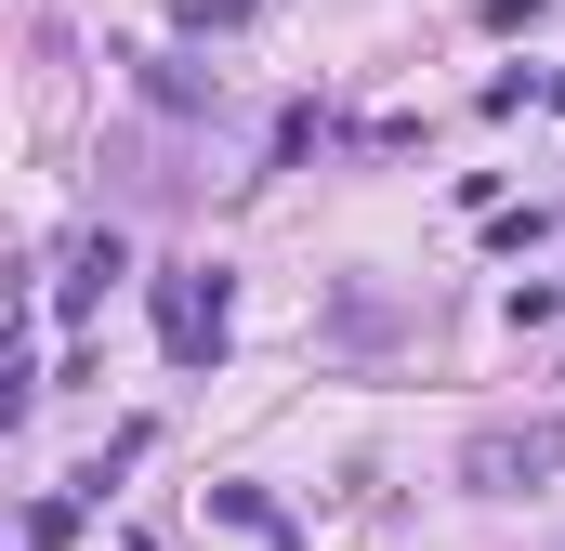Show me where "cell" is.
<instances>
[{
  "label": "cell",
  "instance_id": "cell-1",
  "mask_svg": "<svg viewBox=\"0 0 565 551\" xmlns=\"http://www.w3.org/2000/svg\"><path fill=\"white\" fill-rule=\"evenodd\" d=\"M224 328H237V276L224 263H171L158 276V342H171V368H211Z\"/></svg>",
  "mask_w": 565,
  "mask_h": 551
},
{
  "label": "cell",
  "instance_id": "cell-2",
  "mask_svg": "<svg viewBox=\"0 0 565 551\" xmlns=\"http://www.w3.org/2000/svg\"><path fill=\"white\" fill-rule=\"evenodd\" d=\"M553 473H565V408L553 420H500V433L460 446V486H473V499H526V486H553Z\"/></svg>",
  "mask_w": 565,
  "mask_h": 551
},
{
  "label": "cell",
  "instance_id": "cell-3",
  "mask_svg": "<svg viewBox=\"0 0 565 551\" xmlns=\"http://www.w3.org/2000/svg\"><path fill=\"white\" fill-rule=\"evenodd\" d=\"M106 276H132V250H119V237H79L66 276H53V315H93V302H106Z\"/></svg>",
  "mask_w": 565,
  "mask_h": 551
},
{
  "label": "cell",
  "instance_id": "cell-4",
  "mask_svg": "<svg viewBox=\"0 0 565 551\" xmlns=\"http://www.w3.org/2000/svg\"><path fill=\"white\" fill-rule=\"evenodd\" d=\"M211 512H224V526H250V539H277V526H289L264 486H211Z\"/></svg>",
  "mask_w": 565,
  "mask_h": 551
}]
</instances>
